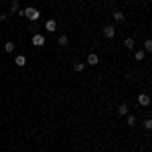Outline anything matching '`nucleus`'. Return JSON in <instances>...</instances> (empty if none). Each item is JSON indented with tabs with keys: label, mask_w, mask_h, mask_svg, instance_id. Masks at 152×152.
<instances>
[{
	"label": "nucleus",
	"mask_w": 152,
	"mask_h": 152,
	"mask_svg": "<svg viewBox=\"0 0 152 152\" xmlns=\"http://www.w3.org/2000/svg\"><path fill=\"white\" fill-rule=\"evenodd\" d=\"M18 14H20V16H26L28 20H39V18H41V12L37 10V8H33V6H28V8L20 10Z\"/></svg>",
	"instance_id": "1"
},
{
	"label": "nucleus",
	"mask_w": 152,
	"mask_h": 152,
	"mask_svg": "<svg viewBox=\"0 0 152 152\" xmlns=\"http://www.w3.org/2000/svg\"><path fill=\"white\" fill-rule=\"evenodd\" d=\"M45 43H47V39H45V37L41 35V33H37V35H33V45H35V47H43Z\"/></svg>",
	"instance_id": "2"
},
{
	"label": "nucleus",
	"mask_w": 152,
	"mask_h": 152,
	"mask_svg": "<svg viewBox=\"0 0 152 152\" xmlns=\"http://www.w3.org/2000/svg\"><path fill=\"white\" fill-rule=\"evenodd\" d=\"M45 31H47V33H55V31H57V20H53V18L47 20V23H45Z\"/></svg>",
	"instance_id": "3"
},
{
	"label": "nucleus",
	"mask_w": 152,
	"mask_h": 152,
	"mask_svg": "<svg viewBox=\"0 0 152 152\" xmlns=\"http://www.w3.org/2000/svg\"><path fill=\"white\" fill-rule=\"evenodd\" d=\"M148 104H150V95L148 94H140L138 95V105H144V107H146Z\"/></svg>",
	"instance_id": "4"
},
{
	"label": "nucleus",
	"mask_w": 152,
	"mask_h": 152,
	"mask_svg": "<svg viewBox=\"0 0 152 152\" xmlns=\"http://www.w3.org/2000/svg\"><path fill=\"white\" fill-rule=\"evenodd\" d=\"M97 63H99V57L95 53H89L87 55V65H97Z\"/></svg>",
	"instance_id": "5"
},
{
	"label": "nucleus",
	"mask_w": 152,
	"mask_h": 152,
	"mask_svg": "<svg viewBox=\"0 0 152 152\" xmlns=\"http://www.w3.org/2000/svg\"><path fill=\"white\" fill-rule=\"evenodd\" d=\"M104 35L107 37V39H112V37L116 35V28H114V26H105V28H104Z\"/></svg>",
	"instance_id": "6"
},
{
	"label": "nucleus",
	"mask_w": 152,
	"mask_h": 152,
	"mask_svg": "<svg viewBox=\"0 0 152 152\" xmlns=\"http://www.w3.org/2000/svg\"><path fill=\"white\" fill-rule=\"evenodd\" d=\"M14 63H16L18 67H24V65H26V57H24V55H18V57L14 59Z\"/></svg>",
	"instance_id": "7"
},
{
	"label": "nucleus",
	"mask_w": 152,
	"mask_h": 152,
	"mask_svg": "<svg viewBox=\"0 0 152 152\" xmlns=\"http://www.w3.org/2000/svg\"><path fill=\"white\" fill-rule=\"evenodd\" d=\"M118 114H120V116H126V114H128V105L122 104L120 107H118Z\"/></svg>",
	"instance_id": "8"
},
{
	"label": "nucleus",
	"mask_w": 152,
	"mask_h": 152,
	"mask_svg": "<svg viewBox=\"0 0 152 152\" xmlns=\"http://www.w3.org/2000/svg\"><path fill=\"white\" fill-rule=\"evenodd\" d=\"M124 47H126V49H132V47H134V39H130V37H128V39L124 41Z\"/></svg>",
	"instance_id": "9"
},
{
	"label": "nucleus",
	"mask_w": 152,
	"mask_h": 152,
	"mask_svg": "<svg viewBox=\"0 0 152 152\" xmlns=\"http://www.w3.org/2000/svg\"><path fill=\"white\" fill-rule=\"evenodd\" d=\"M4 51H6V53H12V51H14V43H10V41H8V43L4 45Z\"/></svg>",
	"instance_id": "10"
},
{
	"label": "nucleus",
	"mask_w": 152,
	"mask_h": 152,
	"mask_svg": "<svg viewBox=\"0 0 152 152\" xmlns=\"http://www.w3.org/2000/svg\"><path fill=\"white\" fill-rule=\"evenodd\" d=\"M114 18H116L118 23H122L124 20V12H114Z\"/></svg>",
	"instance_id": "11"
},
{
	"label": "nucleus",
	"mask_w": 152,
	"mask_h": 152,
	"mask_svg": "<svg viewBox=\"0 0 152 152\" xmlns=\"http://www.w3.org/2000/svg\"><path fill=\"white\" fill-rule=\"evenodd\" d=\"M150 128H152V120L146 118V120H144V130H150Z\"/></svg>",
	"instance_id": "12"
},
{
	"label": "nucleus",
	"mask_w": 152,
	"mask_h": 152,
	"mask_svg": "<svg viewBox=\"0 0 152 152\" xmlns=\"http://www.w3.org/2000/svg\"><path fill=\"white\" fill-rule=\"evenodd\" d=\"M144 49H146V51H152V41H150V39L144 41Z\"/></svg>",
	"instance_id": "13"
},
{
	"label": "nucleus",
	"mask_w": 152,
	"mask_h": 152,
	"mask_svg": "<svg viewBox=\"0 0 152 152\" xmlns=\"http://www.w3.org/2000/svg\"><path fill=\"white\" fill-rule=\"evenodd\" d=\"M134 57H136V61H142V59H144V51H136Z\"/></svg>",
	"instance_id": "14"
},
{
	"label": "nucleus",
	"mask_w": 152,
	"mask_h": 152,
	"mask_svg": "<svg viewBox=\"0 0 152 152\" xmlns=\"http://www.w3.org/2000/svg\"><path fill=\"white\" fill-rule=\"evenodd\" d=\"M59 45H61V47H65V45H67V37H65V35L59 37Z\"/></svg>",
	"instance_id": "15"
},
{
	"label": "nucleus",
	"mask_w": 152,
	"mask_h": 152,
	"mask_svg": "<svg viewBox=\"0 0 152 152\" xmlns=\"http://www.w3.org/2000/svg\"><path fill=\"white\" fill-rule=\"evenodd\" d=\"M128 126H136V116H128Z\"/></svg>",
	"instance_id": "16"
},
{
	"label": "nucleus",
	"mask_w": 152,
	"mask_h": 152,
	"mask_svg": "<svg viewBox=\"0 0 152 152\" xmlns=\"http://www.w3.org/2000/svg\"><path fill=\"white\" fill-rule=\"evenodd\" d=\"M10 10H12V12H16V10H18V2H16V0H14V2L10 4Z\"/></svg>",
	"instance_id": "17"
},
{
	"label": "nucleus",
	"mask_w": 152,
	"mask_h": 152,
	"mask_svg": "<svg viewBox=\"0 0 152 152\" xmlns=\"http://www.w3.org/2000/svg\"><path fill=\"white\" fill-rule=\"evenodd\" d=\"M73 69H75V71H83V63H75Z\"/></svg>",
	"instance_id": "18"
}]
</instances>
